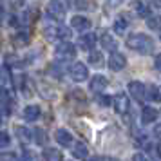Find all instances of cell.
I'll list each match as a JSON object with an SVG mask.
<instances>
[{
  "label": "cell",
  "mask_w": 161,
  "mask_h": 161,
  "mask_svg": "<svg viewBox=\"0 0 161 161\" xmlns=\"http://www.w3.org/2000/svg\"><path fill=\"white\" fill-rule=\"evenodd\" d=\"M127 45L129 49L139 53V54H150L154 51V40L150 36H147L143 33H134L127 38Z\"/></svg>",
  "instance_id": "6da1fadb"
},
{
  "label": "cell",
  "mask_w": 161,
  "mask_h": 161,
  "mask_svg": "<svg viewBox=\"0 0 161 161\" xmlns=\"http://www.w3.org/2000/svg\"><path fill=\"white\" fill-rule=\"evenodd\" d=\"M47 16H51L54 20H62L65 16V4L60 0H51L47 6Z\"/></svg>",
  "instance_id": "7a4b0ae2"
},
{
  "label": "cell",
  "mask_w": 161,
  "mask_h": 161,
  "mask_svg": "<svg viewBox=\"0 0 161 161\" xmlns=\"http://www.w3.org/2000/svg\"><path fill=\"white\" fill-rule=\"evenodd\" d=\"M56 56H58L60 60L73 58V56H76V47H74L71 42H60V44L56 45Z\"/></svg>",
  "instance_id": "3957f363"
},
{
  "label": "cell",
  "mask_w": 161,
  "mask_h": 161,
  "mask_svg": "<svg viewBox=\"0 0 161 161\" xmlns=\"http://www.w3.org/2000/svg\"><path fill=\"white\" fill-rule=\"evenodd\" d=\"M89 76V69L85 64H81V62H76L71 65V78L74 81H85Z\"/></svg>",
  "instance_id": "277c9868"
},
{
  "label": "cell",
  "mask_w": 161,
  "mask_h": 161,
  "mask_svg": "<svg viewBox=\"0 0 161 161\" xmlns=\"http://www.w3.org/2000/svg\"><path fill=\"white\" fill-rule=\"evenodd\" d=\"M112 102H114V109H116L118 114H127L129 109H130V100H129V96L125 94V92L116 94Z\"/></svg>",
  "instance_id": "5b68a950"
},
{
  "label": "cell",
  "mask_w": 161,
  "mask_h": 161,
  "mask_svg": "<svg viewBox=\"0 0 161 161\" xmlns=\"http://www.w3.org/2000/svg\"><path fill=\"white\" fill-rule=\"evenodd\" d=\"M125 65H127V58H125L121 53H112L109 58V69L110 71H114V73H118V71H123Z\"/></svg>",
  "instance_id": "8992f818"
},
{
  "label": "cell",
  "mask_w": 161,
  "mask_h": 161,
  "mask_svg": "<svg viewBox=\"0 0 161 161\" xmlns=\"http://www.w3.org/2000/svg\"><path fill=\"white\" fill-rule=\"evenodd\" d=\"M129 92H130V96L136 100V102H145V85L141 83V81H130L129 83Z\"/></svg>",
  "instance_id": "52a82bcc"
},
{
  "label": "cell",
  "mask_w": 161,
  "mask_h": 161,
  "mask_svg": "<svg viewBox=\"0 0 161 161\" xmlns=\"http://www.w3.org/2000/svg\"><path fill=\"white\" fill-rule=\"evenodd\" d=\"M107 85H109V80H107L105 76H102V74H96V76H92V78H91L89 89H91L92 92H102Z\"/></svg>",
  "instance_id": "ba28073f"
},
{
  "label": "cell",
  "mask_w": 161,
  "mask_h": 161,
  "mask_svg": "<svg viewBox=\"0 0 161 161\" xmlns=\"http://www.w3.org/2000/svg\"><path fill=\"white\" fill-rule=\"evenodd\" d=\"M58 20H54L51 16H47V20L44 24V33L47 38H51V40H56V33H58Z\"/></svg>",
  "instance_id": "9c48e42d"
},
{
  "label": "cell",
  "mask_w": 161,
  "mask_h": 161,
  "mask_svg": "<svg viewBox=\"0 0 161 161\" xmlns=\"http://www.w3.org/2000/svg\"><path fill=\"white\" fill-rule=\"evenodd\" d=\"M132 11H134L139 18H148V16L152 15V13H150V8H148V4L143 2V0H136V2L132 4Z\"/></svg>",
  "instance_id": "30bf717a"
},
{
  "label": "cell",
  "mask_w": 161,
  "mask_h": 161,
  "mask_svg": "<svg viewBox=\"0 0 161 161\" xmlns=\"http://www.w3.org/2000/svg\"><path fill=\"white\" fill-rule=\"evenodd\" d=\"M54 138H56V141L62 147H73V134L67 129H58L56 134H54Z\"/></svg>",
  "instance_id": "8fae6325"
},
{
  "label": "cell",
  "mask_w": 161,
  "mask_h": 161,
  "mask_svg": "<svg viewBox=\"0 0 161 161\" xmlns=\"http://www.w3.org/2000/svg\"><path fill=\"white\" fill-rule=\"evenodd\" d=\"M71 27H73L74 31H87L89 27H91V20L85 18V16H81V15H76V16H73V20H71Z\"/></svg>",
  "instance_id": "7c38bea8"
},
{
  "label": "cell",
  "mask_w": 161,
  "mask_h": 161,
  "mask_svg": "<svg viewBox=\"0 0 161 161\" xmlns=\"http://www.w3.org/2000/svg\"><path fill=\"white\" fill-rule=\"evenodd\" d=\"M96 45V35L94 33H85L83 36L80 38V47L83 49V51H92Z\"/></svg>",
  "instance_id": "4fadbf2b"
},
{
  "label": "cell",
  "mask_w": 161,
  "mask_h": 161,
  "mask_svg": "<svg viewBox=\"0 0 161 161\" xmlns=\"http://www.w3.org/2000/svg\"><path fill=\"white\" fill-rule=\"evenodd\" d=\"M102 45H103L105 51H110V53H116V49H118L116 38L112 36L110 33H103L102 35Z\"/></svg>",
  "instance_id": "5bb4252c"
},
{
  "label": "cell",
  "mask_w": 161,
  "mask_h": 161,
  "mask_svg": "<svg viewBox=\"0 0 161 161\" xmlns=\"http://www.w3.org/2000/svg\"><path fill=\"white\" fill-rule=\"evenodd\" d=\"M40 114H42V110H40L38 105H27L24 109V118L27 121H36V119H40Z\"/></svg>",
  "instance_id": "9a60e30c"
},
{
  "label": "cell",
  "mask_w": 161,
  "mask_h": 161,
  "mask_svg": "<svg viewBox=\"0 0 161 161\" xmlns=\"http://www.w3.org/2000/svg\"><path fill=\"white\" fill-rule=\"evenodd\" d=\"M71 152L76 159H87L89 158V148L85 143H74L73 148H71Z\"/></svg>",
  "instance_id": "2e32d148"
},
{
  "label": "cell",
  "mask_w": 161,
  "mask_h": 161,
  "mask_svg": "<svg viewBox=\"0 0 161 161\" xmlns=\"http://www.w3.org/2000/svg\"><path fill=\"white\" fill-rule=\"evenodd\" d=\"M145 98L150 102H161V89L158 85H147L145 87Z\"/></svg>",
  "instance_id": "e0dca14e"
},
{
  "label": "cell",
  "mask_w": 161,
  "mask_h": 161,
  "mask_svg": "<svg viewBox=\"0 0 161 161\" xmlns=\"http://www.w3.org/2000/svg\"><path fill=\"white\" fill-rule=\"evenodd\" d=\"M158 119V110L152 109V107H145V109L141 110V121L143 123H152Z\"/></svg>",
  "instance_id": "ac0fdd59"
},
{
  "label": "cell",
  "mask_w": 161,
  "mask_h": 161,
  "mask_svg": "<svg viewBox=\"0 0 161 161\" xmlns=\"http://www.w3.org/2000/svg\"><path fill=\"white\" fill-rule=\"evenodd\" d=\"M13 45L15 47H25V45L29 44V35L25 33V31H20V33H16V35H13Z\"/></svg>",
  "instance_id": "d6986e66"
},
{
  "label": "cell",
  "mask_w": 161,
  "mask_h": 161,
  "mask_svg": "<svg viewBox=\"0 0 161 161\" xmlns=\"http://www.w3.org/2000/svg\"><path fill=\"white\" fill-rule=\"evenodd\" d=\"M15 132H16V138L20 139L22 143H29L31 139H33V132L27 127H16Z\"/></svg>",
  "instance_id": "ffe728a7"
},
{
  "label": "cell",
  "mask_w": 161,
  "mask_h": 161,
  "mask_svg": "<svg viewBox=\"0 0 161 161\" xmlns=\"http://www.w3.org/2000/svg\"><path fill=\"white\" fill-rule=\"evenodd\" d=\"M44 159L45 161H62V152H60L58 148H45Z\"/></svg>",
  "instance_id": "44dd1931"
},
{
  "label": "cell",
  "mask_w": 161,
  "mask_h": 161,
  "mask_svg": "<svg viewBox=\"0 0 161 161\" xmlns=\"http://www.w3.org/2000/svg\"><path fill=\"white\" fill-rule=\"evenodd\" d=\"M71 27H67V25H58V33H56V40L60 42H69V38H71Z\"/></svg>",
  "instance_id": "7402d4cb"
},
{
  "label": "cell",
  "mask_w": 161,
  "mask_h": 161,
  "mask_svg": "<svg viewBox=\"0 0 161 161\" xmlns=\"http://www.w3.org/2000/svg\"><path fill=\"white\" fill-rule=\"evenodd\" d=\"M87 60H89V64H91V65L100 67L103 64V54H102V53H98V51H89Z\"/></svg>",
  "instance_id": "603a6c76"
},
{
  "label": "cell",
  "mask_w": 161,
  "mask_h": 161,
  "mask_svg": "<svg viewBox=\"0 0 161 161\" xmlns=\"http://www.w3.org/2000/svg\"><path fill=\"white\" fill-rule=\"evenodd\" d=\"M127 25H129L127 18H125V16H118L116 22H114V31H116L118 35H125V31H127Z\"/></svg>",
  "instance_id": "cb8c5ba5"
},
{
  "label": "cell",
  "mask_w": 161,
  "mask_h": 161,
  "mask_svg": "<svg viewBox=\"0 0 161 161\" xmlns=\"http://www.w3.org/2000/svg\"><path fill=\"white\" fill-rule=\"evenodd\" d=\"M147 25L154 31H159L161 29V15H150L147 18Z\"/></svg>",
  "instance_id": "d4e9b609"
},
{
  "label": "cell",
  "mask_w": 161,
  "mask_h": 161,
  "mask_svg": "<svg viewBox=\"0 0 161 161\" xmlns=\"http://www.w3.org/2000/svg\"><path fill=\"white\" fill-rule=\"evenodd\" d=\"M33 138L36 139L38 145H45L47 143V134H45L44 129H35L33 130Z\"/></svg>",
  "instance_id": "484cf974"
},
{
  "label": "cell",
  "mask_w": 161,
  "mask_h": 161,
  "mask_svg": "<svg viewBox=\"0 0 161 161\" xmlns=\"http://www.w3.org/2000/svg\"><path fill=\"white\" fill-rule=\"evenodd\" d=\"M71 6H73L74 9H80V11H83V9L89 8V2H87V0H71Z\"/></svg>",
  "instance_id": "4316f807"
},
{
  "label": "cell",
  "mask_w": 161,
  "mask_h": 161,
  "mask_svg": "<svg viewBox=\"0 0 161 161\" xmlns=\"http://www.w3.org/2000/svg\"><path fill=\"white\" fill-rule=\"evenodd\" d=\"M9 143H11L9 134L6 130H0V147H2V148H6V147H9Z\"/></svg>",
  "instance_id": "83f0119b"
},
{
  "label": "cell",
  "mask_w": 161,
  "mask_h": 161,
  "mask_svg": "<svg viewBox=\"0 0 161 161\" xmlns=\"http://www.w3.org/2000/svg\"><path fill=\"white\" fill-rule=\"evenodd\" d=\"M98 103H100V105H102V107H109L110 103H112V98H110V96H98Z\"/></svg>",
  "instance_id": "f1b7e54d"
},
{
  "label": "cell",
  "mask_w": 161,
  "mask_h": 161,
  "mask_svg": "<svg viewBox=\"0 0 161 161\" xmlns=\"http://www.w3.org/2000/svg\"><path fill=\"white\" fill-rule=\"evenodd\" d=\"M22 161H38V158H36V154L35 152H31V150H24Z\"/></svg>",
  "instance_id": "f546056e"
},
{
  "label": "cell",
  "mask_w": 161,
  "mask_h": 161,
  "mask_svg": "<svg viewBox=\"0 0 161 161\" xmlns=\"http://www.w3.org/2000/svg\"><path fill=\"white\" fill-rule=\"evenodd\" d=\"M51 73L56 76V78H62V74H64V69L62 67H58V64H53L51 65Z\"/></svg>",
  "instance_id": "4dcf8cb0"
},
{
  "label": "cell",
  "mask_w": 161,
  "mask_h": 161,
  "mask_svg": "<svg viewBox=\"0 0 161 161\" xmlns=\"http://www.w3.org/2000/svg\"><path fill=\"white\" fill-rule=\"evenodd\" d=\"M0 161H18V158H16L15 154H11V152H4L2 156H0Z\"/></svg>",
  "instance_id": "1f68e13d"
},
{
  "label": "cell",
  "mask_w": 161,
  "mask_h": 161,
  "mask_svg": "<svg viewBox=\"0 0 161 161\" xmlns=\"http://www.w3.org/2000/svg\"><path fill=\"white\" fill-rule=\"evenodd\" d=\"M0 80L2 81H9V74H8V69H0Z\"/></svg>",
  "instance_id": "d6a6232c"
},
{
  "label": "cell",
  "mask_w": 161,
  "mask_h": 161,
  "mask_svg": "<svg viewBox=\"0 0 161 161\" xmlns=\"http://www.w3.org/2000/svg\"><path fill=\"white\" fill-rule=\"evenodd\" d=\"M132 161H148V158H147L145 154L138 152V154H134V158H132Z\"/></svg>",
  "instance_id": "836d02e7"
},
{
  "label": "cell",
  "mask_w": 161,
  "mask_h": 161,
  "mask_svg": "<svg viewBox=\"0 0 161 161\" xmlns=\"http://www.w3.org/2000/svg\"><path fill=\"white\" fill-rule=\"evenodd\" d=\"M152 134H154V136H158V138H161V121H159V123H156V125H154Z\"/></svg>",
  "instance_id": "e575fe53"
},
{
  "label": "cell",
  "mask_w": 161,
  "mask_h": 161,
  "mask_svg": "<svg viewBox=\"0 0 161 161\" xmlns=\"http://www.w3.org/2000/svg\"><path fill=\"white\" fill-rule=\"evenodd\" d=\"M154 65H156V69L161 73V54H158V56H156V60H154Z\"/></svg>",
  "instance_id": "d590c367"
},
{
  "label": "cell",
  "mask_w": 161,
  "mask_h": 161,
  "mask_svg": "<svg viewBox=\"0 0 161 161\" xmlns=\"http://www.w3.org/2000/svg\"><path fill=\"white\" fill-rule=\"evenodd\" d=\"M121 2H123V0H107V4H109L110 8H118Z\"/></svg>",
  "instance_id": "8d00e7d4"
},
{
  "label": "cell",
  "mask_w": 161,
  "mask_h": 161,
  "mask_svg": "<svg viewBox=\"0 0 161 161\" xmlns=\"http://www.w3.org/2000/svg\"><path fill=\"white\" fill-rule=\"evenodd\" d=\"M154 6H156V8H159V9H161V0H154Z\"/></svg>",
  "instance_id": "74e56055"
},
{
  "label": "cell",
  "mask_w": 161,
  "mask_h": 161,
  "mask_svg": "<svg viewBox=\"0 0 161 161\" xmlns=\"http://www.w3.org/2000/svg\"><path fill=\"white\" fill-rule=\"evenodd\" d=\"M158 156H159V158H161V143H159V145H158Z\"/></svg>",
  "instance_id": "f35d334b"
},
{
  "label": "cell",
  "mask_w": 161,
  "mask_h": 161,
  "mask_svg": "<svg viewBox=\"0 0 161 161\" xmlns=\"http://www.w3.org/2000/svg\"><path fill=\"white\" fill-rule=\"evenodd\" d=\"M91 161H103V159H102V158H92Z\"/></svg>",
  "instance_id": "ab89813d"
},
{
  "label": "cell",
  "mask_w": 161,
  "mask_h": 161,
  "mask_svg": "<svg viewBox=\"0 0 161 161\" xmlns=\"http://www.w3.org/2000/svg\"><path fill=\"white\" fill-rule=\"evenodd\" d=\"M0 123H2V109H0Z\"/></svg>",
  "instance_id": "60d3db41"
},
{
  "label": "cell",
  "mask_w": 161,
  "mask_h": 161,
  "mask_svg": "<svg viewBox=\"0 0 161 161\" xmlns=\"http://www.w3.org/2000/svg\"><path fill=\"white\" fill-rule=\"evenodd\" d=\"M0 51H2V44H0Z\"/></svg>",
  "instance_id": "b9f144b4"
},
{
  "label": "cell",
  "mask_w": 161,
  "mask_h": 161,
  "mask_svg": "<svg viewBox=\"0 0 161 161\" xmlns=\"http://www.w3.org/2000/svg\"><path fill=\"white\" fill-rule=\"evenodd\" d=\"M159 36H161V29H159Z\"/></svg>",
  "instance_id": "7bdbcfd3"
}]
</instances>
